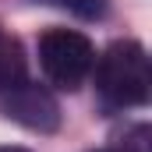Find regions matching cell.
I'll use <instances>...</instances> for the list:
<instances>
[{
	"instance_id": "6da1fadb",
	"label": "cell",
	"mask_w": 152,
	"mask_h": 152,
	"mask_svg": "<svg viewBox=\"0 0 152 152\" xmlns=\"http://www.w3.org/2000/svg\"><path fill=\"white\" fill-rule=\"evenodd\" d=\"M92 67H96V88H99L106 106L131 110V106L149 103L152 71H149V53H145L142 42L120 39L113 46H106V53Z\"/></svg>"
},
{
	"instance_id": "7a4b0ae2",
	"label": "cell",
	"mask_w": 152,
	"mask_h": 152,
	"mask_svg": "<svg viewBox=\"0 0 152 152\" xmlns=\"http://www.w3.org/2000/svg\"><path fill=\"white\" fill-rule=\"evenodd\" d=\"M39 64H42V75L57 88H78L92 75L96 50L88 36H81L75 28H50L39 39Z\"/></svg>"
},
{
	"instance_id": "3957f363",
	"label": "cell",
	"mask_w": 152,
	"mask_h": 152,
	"mask_svg": "<svg viewBox=\"0 0 152 152\" xmlns=\"http://www.w3.org/2000/svg\"><path fill=\"white\" fill-rule=\"evenodd\" d=\"M0 113L11 117L21 127H28V131H39V134H53L60 127L57 99L42 85H28V81H18L7 92H0Z\"/></svg>"
},
{
	"instance_id": "277c9868",
	"label": "cell",
	"mask_w": 152,
	"mask_h": 152,
	"mask_svg": "<svg viewBox=\"0 0 152 152\" xmlns=\"http://www.w3.org/2000/svg\"><path fill=\"white\" fill-rule=\"evenodd\" d=\"M25 78V53L21 42L0 28V92H7L11 85H18Z\"/></svg>"
},
{
	"instance_id": "5b68a950",
	"label": "cell",
	"mask_w": 152,
	"mask_h": 152,
	"mask_svg": "<svg viewBox=\"0 0 152 152\" xmlns=\"http://www.w3.org/2000/svg\"><path fill=\"white\" fill-rule=\"evenodd\" d=\"M36 4H50V7H60V11H71L85 21H99L106 14V0H36Z\"/></svg>"
},
{
	"instance_id": "8992f818",
	"label": "cell",
	"mask_w": 152,
	"mask_h": 152,
	"mask_svg": "<svg viewBox=\"0 0 152 152\" xmlns=\"http://www.w3.org/2000/svg\"><path fill=\"white\" fill-rule=\"evenodd\" d=\"M113 152H152V131H149V124H134V127H127L124 134H117Z\"/></svg>"
},
{
	"instance_id": "52a82bcc",
	"label": "cell",
	"mask_w": 152,
	"mask_h": 152,
	"mask_svg": "<svg viewBox=\"0 0 152 152\" xmlns=\"http://www.w3.org/2000/svg\"><path fill=\"white\" fill-rule=\"evenodd\" d=\"M0 152H28V149H21V145H0Z\"/></svg>"
}]
</instances>
